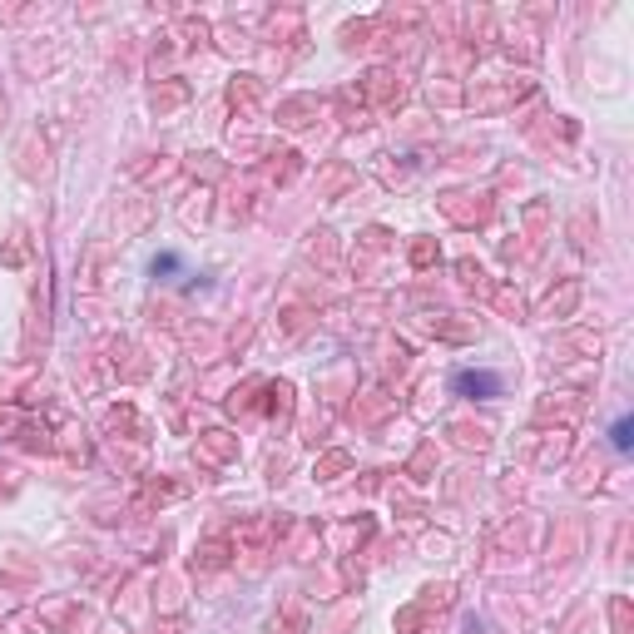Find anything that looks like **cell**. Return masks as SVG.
<instances>
[{
    "label": "cell",
    "instance_id": "cell-1",
    "mask_svg": "<svg viewBox=\"0 0 634 634\" xmlns=\"http://www.w3.org/2000/svg\"><path fill=\"white\" fill-rule=\"evenodd\" d=\"M451 387H456L461 397H481V401L501 397V377H495V372H471V367L451 377Z\"/></svg>",
    "mask_w": 634,
    "mask_h": 634
},
{
    "label": "cell",
    "instance_id": "cell-2",
    "mask_svg": "<svg viewBox=\"0 0 634 634\" xmlns=\"http://www.w3.org/2000/svg\"><path fill=\"white\" fill-rule=\"evenodd\" d=\"M610 441H615V451H629V441H634L629 437V417H620L615 427H610Z\"/></svg>",
    "mask_w": 634,
    "mask_h": 634
}]
</instances>
